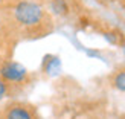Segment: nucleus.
<instances>
[{
    "label": "nucleus",
    "mask_w": 125,
    "mask_h": 119,
    "mask_svg": "<svg viewBox=\"0 0 125 119\" xmlns=\"http://www.w3.org/2000/svg\"><path fill=\"white\" fill-rule=\"evenodd\" d=\"M29 72L21 63L14 60H6L0 64V79L8 86H21L28 81Z\"/></svg>",
    "instance_id": "2"
},
{
    "label": "nucleus",
    "mask_w": 125,
    "mask_h": 119,
    "mask_svg": "<svg viewBox=\"0 0 125 119\" xmlns=\"http://www.w3.org/2000/svg\"><path fill=\"white\" fill-rule=\"evenodd\" d=\"M8 93H9V86L6 84L3 79H0V102L8 96Z\"/></svg>",
    "instance_id": "8"
},
{
    "label": "nucleus",
    "mask_w": 125,
    "mask_h": 119,
    "mask_svg": "<svg viewBox=\"0 0 125 119\" xmlns=\"http://www.w3.org/2000/svg\"><path fill=\"white\" fill-rule=\"evenodd\" d=\"M11 17L18 28L34 31L44 24L46 11L40 3L34 0H18L11 8Z\"/></svg>",
    "instance_id": "1"
},
{
    "label": "nucleus",
    "mask_w": 125,
    "mask_h": 119,
    "mask_svg": "<svg viewBox=\"0 0 125 119\" xmlns=\"http://www.w3.org/2000/svg\"><path fill=\"white\" fill-rule=\"evenodd\" d=\"M3 5H5V0H0V8H2Z\"/></svg>",
    "instance_id": "11"
},
{
    "label": "nucleus",
    "mask_w": 125,
    "mask_h": 119,
    "mask_svg": "<svg viewBox=\"0 0 125 119\" xmlns=\"http://www.w3.org/2000/svg\"><path fill=\"white\" fill-rule=\"evenodd\" d=\"M111 84H113L115 89H117L119 92L125 93V69H121L113 75V79H111Z\"/></svg>",
    "instance_id": "6"
},
{
    "label": "nucleus",
    "mask_w": 125,
    "mask_h": 119,
    "mask_svg": "<svg viewBox=\"0 0 125 119\" xmlns=\"http://www.w3.org/2000/svg\"><path fill=\"white\" fill-rule=\"evenodd\" d=\"M122 119H125V115H124V118H122Z\"/></svg>",
    "instance_id": "12"
},
{
    "label": "nucleus",
    "mask_w": 125,
    "mask_h": 119,
    "mask_svg": "<svg viewBox=\"0 0 125 119\" xmlns=\"http://www.w3.org/2000/svg\"><path fill=\"white\" fill-rule=\"evenodd\" d=\"M43 72L49 76H58L61 73V60L57 55H46L41 63Z\"/></svg>",
    "instance_id": "4"
},
{
    "label": "nucleus",
    "mask_w": 125,
    "mask_h": 119,
    "mask_svg": "<svg viewBox=\"0 0 125 119\" xmlns=\"http://www.w3.org/2000/svg\"><path fill=\"white\" fill-rule=\"evenodd\" d=\"M51 12L58 17H66L70 12L67 0H51Z\"/></svg>",
    "instance_id": "5"
},
{
    "label": "nucleus",
    "mask_w": 125,
    "mask_h": 119,
    "mask_svg": "<svg viewBox=\"0 0 125 119\" xmlns=\"http://www.w3.org/2000/svg\"><path fill=\"white\" fill-rule=\"evenodd\" d=\"M121 46H122V52H124V54H125V41H124V43H122V44H121Z\"/></svg>",
    "instance_id": "10"
},
{
    "label": "nucleus",
    "mask_w": 125,
    "mask_h": 119,
    "mask_svg": "<svg viewBox=\"0 0 125 119\" xmlns=\"http://www.w3.org/2000/svg\"><path fill=\"white\" fill-rule=\"evenodd\" d=\"M104 38L107 40L110 44H122V34L116 32V31H108V32H104Z\"/></svg>",
    "instance_id": "7"
},
{
    "label": "nucleus",
    "mask_w": 125,
    "mask_h": 119,
    "mask_svg": "<svg viewBox=\"0 0 125 119\" xmlns=\"http://www.w3.org/2000/svg\"><path fill=\"white\" fill-rule=\"evenodd\" d=\"M85 54L89 55V57H99V51H93V49H92V51H90V49H87Z\"/></svg>",
    "instance_id": "9"
},
{
    "label": "nucleus",
    "mask_w": 125,
    "mask_h": 119,
    "mask_svg": "<svg viewBox=\"0 0 125 119\" xmlns=\"http://www.w3.org/2000/svg\"><path fill=\"white\" fill-rule=\"evenodd\" d=\"M3 119H35L32 110L23 104H12L5 111Z\"/></svg>",
    "instance_id": "3"
}]
</instances>
